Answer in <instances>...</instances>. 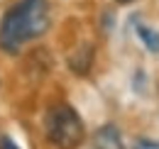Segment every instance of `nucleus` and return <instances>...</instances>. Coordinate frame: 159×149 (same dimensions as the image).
Masks as SVG:
<instances>
[{
	"label": "nucleus",
	"instance_id": "4",
	"mask_svg": "<svg viewBox=\"0 0 159 149\" xmlns=\"http://www.w3.org/2000/svg\"><path fill=\"white\" fill-rule=\"evenodd\" d=\"M96 144H98V149H122L120 134H118V130H115L113 125H105L103 130H98Z\"/></svg>",
	"mask_w": 159,
	"mask_h": 149
},
{
	"label": "nucleus",
	"instance_id": "1",
	"mask_svg": "<svg viewBox=\"0 0 159 149\" xmlns=\"http://www.w3.org/2000/svg\"><path fill=\"white\" fill-rule=\"evenodd\" d=\"M49 29L47 0H20L12 10L5 12L0 22V47L10 54H17L25 42L42 37Z\"/></svg>",
	"mask_w": 159,
	"mask_h": 149
},
{
	"label": "nucleus",
	"instance_id": "3",
	"mask_svg": "<svg viewBox=\"0 0 159 149\" xmlns=\"http://www.w3.org/2000/svg\"><path fill=\"white\" fill-rule=\"evenodd\" d=\"M91 61H93V47L91 44H81L79 49H74V54L69 56V66L76 74H88Z\"/></svg>",
	"mask_w": 159,
	"mask_h": 149
},
{
	"label": "nucleus",
	"instance_id": "5",
	"mask_svg": "<svg viewBox=\"0 0 159 149\" xmlns=\"http://www.w3.org/2000/svg\"><path fill=\"white\" fill-rule=\"evenodd\" d=\"M137 37L142 39L144 49L152 52V54H159V32L147 27V25H137Z\"/></svg>",
	"mask_w": 159,
	"mask_h": 149
},
{
	"label": "nucleus",
	"instance_id": "6",
	"mask_svg": "<svg viewBox=\"0 0 159 149\" xmlns=\"http://www.w3.org/2000/svg\"><path fill=\"white\" fill-rule=\"evenodd\" d=\"M132 149H159V142L157 139H137Z\"/></svg>",
	"mask_w": 159,
	"mask_h": 149
},
{
	"label": "nucleus",
	"instance_id": "2",
	"mask_svg": "<svg viewBox=\"0 0 159 149\" xmlns=\"http://www.w3.org/2000/svg\"><path fill=\"white\" fill-rule=\"evenodd\" d=\"M44 132L59 149H76L86 137L83 122L71 105H54L44 117Z\"/></svg>",
	"mask_w": 159,
	"mask_h": 149
},
{
	"label": "nucleus",
	"instance_id": "8",
	"mask_svg": "<svg viewBox=\"0 0 159 149\" xmlns=\"http://www.w3.org/2000/svg\"><path fill=\"white\" fill-rule=\"evenodd\" d=\"M115 2H120V5H130V2H135V0H115Z\"/></svg>",
	"mask_w": 159,
	"mask_h": 149
},
{
	"label": "nucleus",
	"instance_id": "7",
	"mask_svg": "<svg viewBox=\"0 0 159 149\" xmlns=\"http://www.w3.org/2000/svg\"><path fill=\"white\" fill-rule=\"evenodd\" d=\"M0 149H20V147H17V144H15L12 139H7V137H2V139H0Z\"/></svg>",
	"mask_w": 159,
	"mask_h": 149
}]
</instances>
